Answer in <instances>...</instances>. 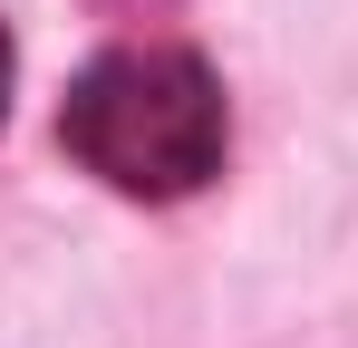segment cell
<instances>
[{
    "label": "cell",
    "mask_w": 358,
    "mask_h": 348,
    "mask_svg": "<svg viewBox=\"0 0 358 348\" xmlns=\"http://www.w3.org/2000/svg\"><path fill=\"white\" fill-rule=\"evenodd\" d=\"M59 145L78 174H97L126 203H184L233 155V107L194 49H107L78 68Z\"/></svg>",
    "instance_id": "cell-1"
},
{
    "label": "cell",
    "mask_w": 358,
    "mask_h": 348,
    "mask_svg": "<svg viewBox=\"0 0 358 348\" xmlns=\"http://www.w3.org/2000/svg\"><path fill=\"white\" fill-rule=\"evenodd\" d=\"M0 107H10V29H0Z\"/></svg>",
    "instance_id": "cell-2"
}]
</instances>
